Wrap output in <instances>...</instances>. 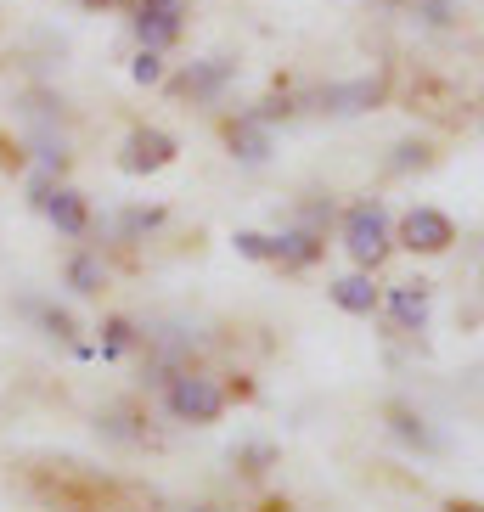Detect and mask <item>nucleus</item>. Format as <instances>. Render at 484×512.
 <instances>
[{"label":"nucleus","mask_w":484,"mask_h":512,"mask_svg":"<svg viewBox=\"0 0 484 512\" xmlns=\"http://www.w3.org/2000/svg\"><path fill=\"white\" fill-rule=\"evenodd\" d=\"M394 434L406 439V445H417V451H439V439L428 434V428H423L417 417H411V411H394Z\"/></svg>","instance_id":"nucleus-16"},{"label":"nucleus","mask_w":484,"mask_h":512,"mask_svg":"<svg viewBox=\"0 0 484 512\" xmlns=\"http://www.w3.org/2000/svg\"><path fill=\"white\" fill-rule=\"evenodd\" d=\"M68 287H74V293H102V259L74 254L68 259Z\"/></svg>","instance_id":"nucleus-14"},{"label":"nucleus","mask_w":484,"mask_h":512,"mask_svg":"<svg viewBox=\"0 0 484 512\" xmlns=\"http://www.w3.org/2000/svg\"><path fill=\"white\" fill-rule=\"evenodd\" d=\"M428 282H400V287H389V316H394V327L400 332H423L428 327Z\"/></svg>","instance_id":"nucleus-9"},{"label":"nucleus","mask_w":484,"mask_h":512,"mask_svg":"<svg viewBox=\"0 0 484 512\" xmlns=\"http://www.w3.org/2000/svg\"><path fill=\"white\" fill-rule=\"evenodd\" d=\"M327 293H333V304L344 310V316H372V310H378V287H372V276H366V271L338 276Z\"/></svg>","instance_id":"nucleus-12"},{"label":"nucleus","mask_w":484,"mask_h":512,"mask_svg":"<svg viewBox=\"0 0 484 512\" xmlns=\"http://www.w3.org/2000/svg\"><path fill=\"white\" fill-rule=\"evenodd\" d=\"M169 417L175 422H192V428H209V422L226 417V389L203 372H175L169 377Z\"/></svg>","instance_id":"nucleus-2"},{"label":"nucleus","mask_w":484,"mask_h":512,"mask_svg":"<svg viewBox=\"0 0 484 512\" xmlns=\"http://www.w3.org/2000/svg\"><path fill=\"white\" fill-rule=\"evenodd\" d=\"M40 209L51 214V226H57L62 237H85V231H91V203H85L74 186H57V192L40 203Z\"/></svg>","instance_id":"nucleus-8"},{"label":"nucleus","mask_w":484,"mask_h":512,"mask_svg":"<svg viewBox=\"0 0 484 512\" xmlns=\"http://www.w3.org/2000/svg\"><path fill=\"white\" fill-rule=\"evenodd\" d=\"M231 79H237V62H226V57H209V62H192L181 74V91L192 96V102H214V96L226 91Z\"/></svg>","instance_id":"nucleus-7"},{"label":"nucleus","mask_w":484,"mask_h":512,"mask_svg":"<svg viewBox=\"0 0 484 512\" xmlns=\"http://www.w3.org/2000/svg\"><path fill=\"white\" fill-rule=\"evenodd\" d=\"M400 248H411V254H445L456 242V220L451 214L428 209V203H417V209H406V220H400Z\"/></svg>","instance_id":"nucleus-4"},{"label":"nucleus","mask_w":484,"mask_h":512,"mask_svg":"<svg viewBox=\"0 0 484 512\" xmlns=\"http://www.w3.org/2000/svg\"><path fill=\"white\" fill-rule=\"evenodd\" d=\"M271 462H276L271 445H248V451H242V473H265Z\"/></svg>","instance_id":"nucleus-21"},{"label":"nucleus","mask_w":484,"mask_h":512,"mask_svg":"<svg viewBox=\"0 0 484 512\" xmlns=\"http://www.w3.org/2000/svg\"><path fill=\"white\" fill-rule=\"evenodd\" d=\"M186 29V0H136V40L147 51H169Z\"/></svg>","instance_id":"nucleus-5"},{"label":"nucleus","mask_w":484,"mask_h":512,"mask_svg":"<svg viewBox=\"0 0 484 512\" xmlns=\"http://www.w3.org/2000/svg\"><path fill=\"white\" fill-rule=\"evenodd\" d=\"M316 102H321V113H338V119H349V113H366V107L383 102V79H349V85H327Z\"/></svg>","instance_id":"nucleus-6"},{"label":"nucleus","mask_w":484,"mask_h":512,"mask_svg":"<svg viewBox=\"0 0 484 512\" xmlns=\"http://www.w3.org/2000/svg\"><path fill=\"white\" fill-rule=\"evenodd\" d=\"M130 344H136V327H130L124 316H113V321L102 327V361H119Z\"/></svg>","instance_id":"nucleus-15"},{"label":"nucleus","mask_w":484,"mask_h":512,"mask_svg":"<svg viewBox=\"0 0 484 512\" xmlns=\"http://www.w3.org/2000/svg\"><path fill=\"white\" fill-rule=\"evenodd\" d=\"M175 158H181V141L169 136V130H158V124H141V130L124 136L119 169L124 175H158V169H169Z\"/></svg>","instance_id":"nucleus-3"},{"label":"nucleus","mask_w":484,"mask_h":512,"mask_svg":"<svg viewBox=\"0 0 484 512\" xmlns=\"http://www.w3.org/2000/svg\"><path fill=\"white\" fill-rule=\"evenodd\" d=\"M226 141H231V152H237L242 164H265V158H271V124H259L254 113L231 119Z\"/></svg>","instance_id":"nucleus-11"},{"label":"nucleus","mask_w":484,"mask_h":512,"mask_svg":"<svg viewBox=\"0 0 484 512\" xmlns=\"http://www.w3.org/2000/svg\"><path fill=\"white\" fill-rule=\"evenodd\" d=\"M423 17L445 29V23H456V0H423Z\"/></svg>","instance_id":"nucleus-22"},{"label":"nucleus","mask_w":484,"mask_h":512,"mask_svg":"<svg viewBox=\"0 0 484 512\" xmlns=\"http://www.w3.org/2000/svg\"><path fill=\"white\" fill-rule=\"evenodd\" d=\"M130 79H136V85H158V79H164V51H147V46H141L136 62H130Z\"/></svg>","instance_id":"nucleus-17"},{"label":"nucleus","mask_w":484,"mask_h":512,"mask_svg":"<svg viewBox=\"0 0 484 512\" xmlns=\"http://www.w3.org/2000/svg\"><path fill=\"white\" fill-rule=\"evenodd\" d=\"M23 316H34V321H40V327L51 332V338H62V344H68V338H74V316H68V310H57V304L23 299Z\"/></svg>","instance_id":"nucleus-13"},{"label":"nucleus","mask_w":484,"mask_h":512,"mask_svg":"<svg viewBox=\"0 0 484 512\" xmlns=\"http://www.w3.org/2000/svg\"><path fill=\"white\" fill-rule=\"evenodd\" d=\"M237 254L242 259H271V237H265V231H237Z\"/></svg>","instance_id":"nucleus-19"},{"label":"nucleus","mask_w":484,"mask_h":512,"mask_svg":"<svg viewBox=\"0 0 484 512\" xmlns=\"http://www.w3.org/2000/svg\"><path fill=\"white\" fill-rule=\"evenodd\" d=\"M152 226H164V209H130L119 220V237H141V231H152Z\"/></svg>","instance_id":"nucleus-18"},{"label":"nucleus","mask_w":484,"mask_h":512,"mask_svg":"<svg viewBox=\"0 0 484 512\" xmlns=\"http://www.w3.org/2000/svg\"><path fill=\"white\" fill-rule=\"evenodd\" d=\"M271 259H276V265H288V271L316 265V259H321V231L293 226V231H282V237H271Z\"/></svg>","instance_id":"nucleus-10"},{"label":"nucleus","mask_w":484,"mask_h":512,"mask_svg":"<svg viewBox=\"0 0 484 512\" xmlns=\"http://www.w3.org/2000/svg\"><path fill=\"white\" fill-rule=\"evenodd\" d=\"M85 6H107V0H85Z\"/></svg>","instance_id":"nucleus-23"},{"label":"nucleus","mask_w":484,"mask_h":512,"mask_svg":"<svg viewBox=\"0 0 484 512\" xmlns=\"http://www.w3.org/2000/svg\"><path fill=\"white\" fill-rule=\"evenodd\" d=\"M344 248H349V259H355L361 271H378L383 259H389L394 226H389V209H383L378 197H361V203L344 209Z\"/></svg>","instance_id":"nucleus-1"},{"label":"nucleus","mask_w":484,"mask_h":512,"mask_svg":"<svg viewBox=\"0 0 484 512\" xmlns=\"http://www.w3.org/2000/svg\"><path fill=\"white\" fill-rule=\"evenodd\" d=\"M428 164V147L423 141H406V147H394V164L389 169H423Z\"/></svg>","instance_id":"nucleus-20"}]
</instances>
